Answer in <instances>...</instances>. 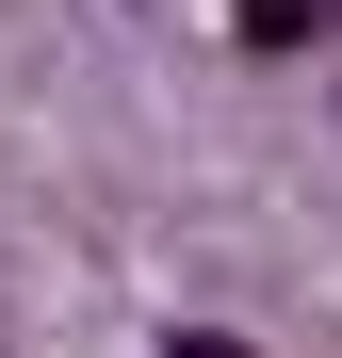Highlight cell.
I'll return each instance as SVG.
<instances>
[{"instance_id": "2", "label": "cell", "mask_w": 342, "mask_h": 358, "mask_svg": "<svg viewBox=\"0 0 342 358\" xmlns=\"http://www.w3.org/2000/svg\"><path fill=\"white\" fill-rule=\"evenodd\" d=\"M163 358H245V342H228V326H180V342H163Z\"/></svg>"}, {"instance_id": "1", "label": "cell", "mask_w": 342, "mask_h": 358, "mask_svg": "<svg viewBox=\"0 0 342 358\" xmlns=\"http://www.w3.org/2000/svg\"><path fill=\"white\" fill-rule=\"evenodd\" d=\"M228 33H245L261 66H310V49L342 33V0H228Z\"/></svg>"}]
</instances>
